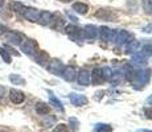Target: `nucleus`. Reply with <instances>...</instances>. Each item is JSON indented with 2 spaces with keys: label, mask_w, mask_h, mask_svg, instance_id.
Returning <instances> with one entry per match:
<instances>
[{
  "label": "nucleus",
  "mask_w": 152,
  "mask_h": 132,
  "mask_svg": "<svg viewBox=\"0 0 152 132\" xmlns=\"http://www.w3.org/2000/svg\"><path fill=\"white\" fill-rule=\"evenodd\" d=\"M150 78H151V70H148V69L139 70V71L134 75V87L138 90L144 87L145 85L148 83Z\"/></svg>",
  "instance_id": "obj_1"
},
{
  "label": "nucleus",
  "mask_w": 152,
  "mask_h": 132,
  "mask_svg": "<svg viewBox=\"0 0 152 132\" xmlns=\"http://www.w3.org/2000/svg\"><path fill=\"white\" fill-rule=\"evenodd\" d=\"M40 13H41V12H40L39 9H36V8L25 7L21 15H23V16H24L27 20H29V21L37 23V21H39V19H40Z\"/></svg>",
  "instance_id": "obj_2"
},
{
  "label": "nucleus",
  "mask_w": 152,
  "mask_h": 132,
  "mask_svg": "<svg viewBox=\"0 0 152 132\" xmlns=\"http://www.w3.org/2000/svg\"><path fill=\"white\" fill-rule=\"evenodd\" d=\"M21 50L28 55H34L37 53V44L33 40H27L24 44H21Z\"/></svg>",
  "instance_id": "obj_3"
},
{
  "label": "nucleus",
  "mask_w": 152,
  "mask_h": 132,
  "mask_svg": "<svg viewBox=\"0 0 152 132\" xmlns=\"http://www.w3.org/2000/svg\"><path fill=\"white\" fill-rule=\"evenodd\" d=\"M64 63L61 62L60 60H52L50 63L48 65V70L52 73V74H56V75H60L62 74L64 71Z\"/></svg>",
  "instance_id": "obj_4"
},
{
  "label": "nucleus",
  "mask_w": 152,
  "mask_h": 132,
  "mask_svg": "<svg viewBox=\"0 0 152 132\" xmlns=\"http://www.w3.org/2000/svg\"><path fill=\"white\" fill-rule=\"evenodd\" d=\"M5 39H7V42L12 44V45H21L23 42V34L19 33V32H8L5 34Z\"/></svg>",
  "instance_id": "obj_5"
},
{
  "label": "nucleus",
  "mask_w": 152,
  "mask_h": 132,
  "mask_svg": "<svg viewBox=\"0 0 152 132\" xmlns=\"http://www.w3.org/2000/svg\"><path fill=\"white\" fill-rule=\"evenodd\" d=\"M69 101H70V103H72L73 106H85V104H87V98L85 95H81V94H74V93H72L69 95Z\"/></svg>",
  "instance_id": "obj_6"
},
{
  "label": "nucleus",
  "mask_w": 152,
  "mask_h": 132,
  "mask_svg": "<svg viewBox=\"0 0 152 132\" xmlns=\"http://www.w3.org/2000/svg\"><path fill=\"white\" fill-rule=\"evenodd\" d=\"M10 99L11 102L15 104H20L23 103V102L25 101V95L23 91H20V90H16V89H12L10 91Z\"/></svg>",
  "instance_id": "obj_7"
},
{
  "label": "nucleus",
  "mask_w": 152,
  "mask_h": 132,
  "mask_svg": "<svg viewBox=\"0 0 152 132\" xmlns=\"http://www.w3.org/2000/svg\"><path fill=\"white\" fill-rule=\"evenodd\" d=\"M90 79H91V83L95 85V86H98V85H102V82H103V74H102V69H99V67H95L94 70H93V74L90 75Z\"/></svg>",
  "instance_id": "obj_8"
},
{
  "label": "nucleus",
  "mask_w": 152,
  "mask_h": 132,
  "mask_svg": "<svg viewBox=\"0 0 152 132\" xmlns=\"http://www.w3.org/2000/svg\"><path fill=\"white\" fill-rule=\"evenodd\" d=\"M77 81L80 85H82V86H89L90 83H91V79H90V73L87 71V70H81L80 73H78V77H77Z\"/></svg>",
  "instance_id": "obj_9"
},
{
  "label": "nucleus",
  "mask_w": 152,
  "mask_h": 132,
  "mask_svg": "<svg viewBox=\"0 0 152 132\" xmlns=\"http://www.w3.org/2000/svg\"><path fill=\"white\" fill-rule=\"evenodd\" d=\"M64 77V79L65 81H68V82H73L74 81V78H75V69L73 66H66V67H64V71H62V74H61Z\"/></svg>",
  "instance_id": "obj_10"
},
{
  "label": "nucleus",
  "mask_w": 152,
  "mask_h": 132,
  "mask_svg": "<svg viewBox=\"0 0 152 132\" xmlns=\"http://www.w3.org/2000/svg\"><path fill=\"white\" fill-rule=\"evenodd\" d=\"M83 32H85V36L90 40H94L98 37V29H97V26H94V25H86Z\"/></svg>",
  "instance_id": "obj_11"
},
{
  "label": "nucleus",
  "mask_w": 152,
  "mask_h": 132,
  "mask_svg": "<svg viewBox=\"0 0 152 132\" xmlns=\"http://www.w3.org/2000/svg\"><path fill=\"white\" fill-rule=\"evenodd\" d=\"M53 16L54 15H52L50 12L44 11V12L40 13V19L37 23H40V24H42V25H50L52 21H53Z\"/></svg>",
  "instance_id": "obj_12"
},
{
  "label": "nucleus",
  "mask_w": 152,
  "mask_h": 132,
  "mask_svg": "<svg viewBox=\"0 0 152 132\" xmlns=\"http://www.w3.org/2000/svg\"><path fill=\"white\" fill-rule=\"evenodd\" d=\"M99 32H101L102 39L106 40V41H111L113 39H115V32L111 31V29L107 28V26H102V28L99 29Z\"/></svg>",
  "instance_id": "obj_13"
},
{
  "label": "nucleus",
  "mask_w": 152,
  "mask_h": 132,
  "mask_svg": "<svg viewBox=\"0 0 152 132\" xmlns=\"http://www.w3.org/2000/svg\"><path fill=\"white\" fill-rule=\"evenodd\" d=\"M48 96H49V102H50L52 106H54L57 110L60 111H64V106L62 103L60 102V99H57V96L53 94V91H48Z\"/></svg>",
  "instance_id": "obj_14"
},
{
  "label": "nucleus",
  "mask_w": 152,
  "mask_h": 132,
  "mask_svg": "<svg viewBox=\"0 0 152 132\" xmlns=\"http://www.w3.org/2000/svg\"><path fill=\"white\" fill-rule=\"evenodd\" d=\"M34 60L41 66H45L46 63H49V55L46 54L45 52H37L36 55H34Z\"/></svg>",
  "instance_id": "obj_15"
},
{
  "label": "nucleus",
  "mask_w": 152,
  "mask_h": 132,
  "mask_svg": "<svg viewBox=\"0 0 152 132\" xmlns=\"http://www.w3.org/2000/svg\"><path fill=\"white\" fill-rule=\"evenodd\" d=\"M128 37H130V34H128L127 31H119L118 33L115 34V42L118 44V45H123V42L128 40Z\"/></svg>",
  "instance_id": "obj_16"
},
{
  "label": "nucleus",
  "mask_w": 152,
  "mask_h": 132,
  "mask_svg": "<svg viewBox=\"0 0 152 132\" xmlns=\"http://www.w3.org/2000/svg\"><path fill=\"white\" fill-rule=\"evenodd\" d=\"M36 112L39 114V115H48V114L50 112V107L46 103H44V102H39V103L36 104Z\"/></svg>",
  "instance_id": "obj_17"
},
{
  "label": "nucleus",
  "mask_w": 152,
  "mask_h": 132,
  "mask_svg": "<svg viewBox=\"0 0 152 132\" xmlns=\"http://www.w3.org/2000/svg\"><path fill=\"white\" fill-rule=\"evenodd\" d=\"M131 62H132V65L144 66L145 63H147V58H145L144 55H142L140 53H136V54H134V57H132V60H131Z\"/></svg>",
  "instance_id": "obj_18"
},
{
  "label": "nucleus",
  "mask_w": 152,
  "mask_h": 132,
  "mask_svg": "<svg viewBox=\"0 0 152 132\" xmlns=\"http://www.w3.org/2000/svg\"><path fill=\"white\" fill-rule=\"evenodd\" d=\"M65 32L72 37V39H75V36H81V29L77 28L75 25H68L65 28Z\"/></svg>",
  "instance_id": "obj_19"
},
{
  "label": "nucleus",
  "mask_w": 152,
  "mask_h": 132,
  "mask_svg": "<svg viewBox=\"0 0 152 132\" xmlns=\"http://www.w3.org/2000/svg\"><path fill=\"white\" fill-rule=\"evenodd\" d=\"M73 9L80 15H86L87 11H89V7H87L85 3H74V4H73Z\"/></svg>",
  "instance_id": "obj_20"
},
{
  "label": "nucleus",
  "mask_w": 152,
  "mask_h": 132,
  "mask_svg": "<svg viewBox=\"0 0 152 132\" xmlns=\"http://www.w3.org/2000/svg\"><path fill=\"white\" fill-rule=\"evenodd\" d=\"M138 48H139V42L136 40H132V41H130V42H127V45H126V53H127V54L136 53Z\"/></svg>",
  "instance_id": "obj_21"
},
{
  "label": "nucleus",
  "mask_w": 152,
  "mask_h": 132,
  "mask_svg": "<svg viewBox=\"0 0 152 132\" xmlns=\"http://www.w3.org/2000/svg\"><path fill=\"white\" fill-rule=\"evenodd\" d=\"M97 17H99V19H103V20H111L114 17V15L111 11H107V9H99L97 15H95Z\"/></svg>",
  "instance_id": "obj_22"
},
{
  "label": "nucleus",
  "mask_w": 152,
  "mask_h": 132,
  "mask_svg": "<svg viewBox=\"0 0 152 132\" xmlns=\"http://www.w3.org/2000/svg\"><path fill=\"white\" fill-rule=\"evenodd\" d=\"M10 81L13 85H19V86H24L25 85V79L23 77H20L19 74H11L10 75Z\"/></svg>",
  "instance_id": "obj_23"
},
{
  "label": "nucleus",
  "mask_w": 152,
  "mask_h": 132,
  "mask_svg": "<svg viewBox=\"0 0 152 132\" xmlns=\"http://www.w3.org/2000/svg\"><path fill=\"white\" fill-rule=\"evenodd\" d=\"M95 132H113V127L110 124H104V123H99L94 127Z\"/></svg>",
  "instance_id": "obj_24"
},
{
  "label": "nucleus",
  "mask_w": 152,
  "mask_h": 132,
  "mask_svg": "<svg viewBox=\"0 0 152 132\" xmlns=\"http://www.w3.org/2000/svg\"><path fill=\"white\" fill-rule=\"evenodd\" d=\"M122 78H123V74H121L119 71H114V73H111V77L109 79L113 83H119L122 81Z\"/></svg>",
  "instance_id": "obj_25"
},
{
  "label": "nucleus",
  "mask_w": 152,
  "mask_h": 132,
  "mask_svg": "<svg viewBox=\"0 0 152 132\" xmlns=\"http://www.w3.org/2000/svg\"><path fill=\"white\" fill-rule=\"evenodd\" d=\"M143 9L147 15H152V0H143Z\"/></svg>",
  "instance_id": "obj_26"
},
{
  "label": "nucleus",
  "mask_w": 152,
  "mask_h": 132,
  "mask_svg": "<svg viewBox=\"0 0 152 132\" xmlns=\"http://www.w3.org/2000/svg\"><path fill=\"white\" fill-rule=\"evenodd\" d=\"M11 8H12L15 12H17V13H23V11H24L25 5H23L21 3H12V4H11Z\"/></svg>",
  "instance_id": "obj_27"
},
{
  "label": "nucleus",
  "mask_w": 152,
  "mask_h": 132,
  "mask_svg": "<svg viewBox=\"0 0 152 132\" xmlns=\"http://www.w3.org/2000/svg\"><path fill=\"white\" fill-rule=\"evenodd\" d=\"M0 55H1V58L4 60V62L11 63V55H10V53L5 50L4 48H0Z\"/></svg>",
  "instance_id": "obj_28"
},
{
  "label": "nucleus",
  "mask_w": 152,
  "mask_h": 132,
  "mask_svg": "<svg viewBox=\"0 0 152 132\" xmlns=\"http://www.w3.org/2000/svg\"><path fill=\"white\" fill-rule=\"evenodd\" d=\"M52 132H69V128L66 124H57Z\"/></svg>",
  "instance_id": "obj_29"
},
{
  "label": "nucleus",
  "mask_w": 152,
  "mask_h": 132,
  "mask_svg": "<svg viewBox=\"0 0 152 132\" xmlns=\"http://www.w3.org/2000/svg\"><path fill=\"white\" fill-rule=\"evenodd\" d=\"M140 54L144 55V57L147 58V55H151V54H152V46H148V45H147V46H144Z\"/></svg>",
  "instance_id": "obj_30"
},
{
  "label": "nucleus",
  "mask_w": 152,
  "mask_h": 132,
  "mask_svg": "<svg viewBox=\"0 0 152 132\" xmlns=\"http://www.w3.org/2000/svg\"><path fill=\"white\" fill-rule=\"evenodd\" d=\"M111 73H113V71H111L110 67H103V69H102V74H103V77L107 78V79L111 77Z\"/></svg>",
  "instance_id": "obj_31"
},
{
  "label": "nucleus",
  "mask_w": 152,
  "mask_h": 132,
  "mask_svg": "<svg viewBox=\"0 0 152 132\" xmlns=\"http://www.w3.org/2000/svg\"><path fill=\"white\" fill-rule=\"evenodd\" d=\"M54 123H56V118L54 116H50V119H46L45 122H44V125H45V127H50Z\"/></svg>",
  "instance_id": "obj_32"
},
{
  "label": "nucleus",
  "mask_w": 152,
  "mask_h": 132,
  "mask_svg": "<svg viewBox=\"0 0 152 132\" xmlns=\"http://www.w3.org/2000/svg\"><path fill=\"white\" fill-rule=\"evenodd\" d=\"M144 114H145V116H147L148 119H152V107L145 108V110H144Z\"/></svg>",
  "instance_id": "obj_33"
},
{
  "label": "nucleus",
  "mask_w": 152,
  "mask_h": 132,
  "mask_svg": "<svg viewBox=\"0 0 152 132\" xmlns=\"http://www.w3.org/2000/svg\"><path fill=\"white\" fill-rule=\"evenodd\" d=\"M70 123H73V125H72V128H73V131H77V128H78V122H77V120H75L74 118H72V119H70Z\"/></svg>",
  "instance_id": "obj_34"
},
{
  "label": "nucleus",
  "mask_w": 152,
  "mask_h": 132,
  "mask_svg": "<svg viewBox=\"0 0 152 132\" xmlns=\"http://www.w3.org/2000/svg\"><path fill=\"white\" fill-rule=\"evenodd\" d=\"M143 32H145V33H151V32H152V23L150 25L144 26V28H143Z\"/></svg>",
  "instance_id": "obj_35"
},
{
  "label": "nucleus",
  "mask_w": 152,
  "mask_h": 132,
  "mask_svg": "<svg viewBox=\"0 0 152 132\" xmlns=\"http://www.w3.org/2000/svg\"><path fill=\"white\" fill-rule=\"evenodd\" d=\"M5 50H10L11 53H12V54H15V55H19V53H17L16 50H13V49H11L10 46H7V45H5Z\"/></svg>",
  "instance_id": "obj_36"
},
{
  "label": "nucleus",
  "mask_w": 152,
  "mask_h": 132,
  "mask_svg": "<svg viewBox=\"0 0 152 132\" xmlns=\"http://www.w3.org/2000/svg\"><path fill=\"white\" fill-rule=\"evenodd\" d=\"M147 103H148V104H152V95L148 96V99H147Z\"/></svg>",
  "instance_id": "obj_37"
},
{
  "label": "nucleus",
  "mask_w": 152,
  "mask_h": 132,
  "mask_svg": "<svg viewBox=\"0 0 152 132\" xmlns=\"http://www.w3.org/2000/svg\"><path fill=\"white\" fill-rule=\"evenodd\" d=\"M3 94H4V87L0 86V96H3Z\"/></svg>",
  "instance_id": "obj_38"
},
{
  "label": "nucleus",
  "mask_w": 152,
  "mask_h": 132,
  "mask_svg": "<svg viewBox=\"0 0 152 132\" xmlns=\"http://www.w3.org/2000/svg\"><path fill=\"white\" fill-rule=\"evenodd\" d=\"M4 3H5V0H0V7H3V5H4Z\"/></svg>",
  "instance_id": "obj_39"
},
{
  "label": "nucleus",
  "mask_w": 152,
  "mask_h": 132,
  "mask_svg": "<svg viewBox=\"0 0 152 132\" xmlns=\"http://www.w3.org/2000/svg\"><path fill=\"white\" fill-rule=\"evenodd\" d=\"M138 132H152V131H148V130H139Z\"/></svg>",
  "instance_id": "obj_40"
},
{
  "label": "nucleus",
  "mask_w": 152,
  "mask_h": 132,
  "mask_svg": "<svg viewBox=\"0 0 152 132\" xmlns=\"http://www.w3.org/2000/svg\"><path fill=\"white\" fill-rule=\"evenodd\" d=\"M60 1H62V3H68V1H70V0H60Z\"/></svg>",
  "instance_id": "obj_41"
},
{
  "label": "nucleus",
  "mask_w": 152,
  "mask_h": 132,
  "mask_svg": "<svg viewBox=\"0 0 152 132\" xmlns=\"http://www.w3.org/2000/svg\"><path fill=\"white\" fill-rule=\"evenodd\" d=\"M0 36H1V29H0Z\"/></svg>",
  "instance_id": "obj_42"
}]
</instances>
